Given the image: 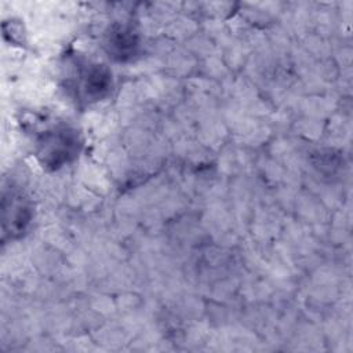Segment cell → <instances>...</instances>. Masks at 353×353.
Here are the masks:
<instances>
[{"label":"cell","mask_w":353,"mask_h":353,"mask_svg":"<svg viewBox=\"0 0 353 353\" xmlns=\"http://www.w3.org/2000/svg\"><path fill=\"white\" fill-rule=\"evenodd\" d=\"M81 77L79 85L87 101H98L103 98L112 85L110 72L99 63H88L79 73Z\"/></svg>","instance_id":"cell-2"},{"label":"cell","mask_w":353,"mask_h":353,"mask_svg":"<svg viewBox=\"0 0 353 353\" xmlns=\"http://www.w3.org/2000/svg\"><path fill=\"white\" fill-rule=\"evenodd\" d=\"M3 228L10 223V228L4 233L18 234L26 229L32 219V208L26 199L17 192H11L10 205L3 204Z\"/></svg>","instance_id":"cell-3"},{"label":"cell","mask_w":353,"mask_h":353,"mask_svg":"<svg viewBox=\"0 0 353 353\" xmlns=\"http://www.w3.org/2000/svg\"><path fill=\"white\" fill-rule=\"evenodd\" d=\"M34 145L43 167L57 170L79 154L81 143L76 130L63 123H55L37 134Z\"/></svg>","instance_id":"cell-1"},{"label":"cell","mask_w":353,"mask_h":353,"mask_svg":"<svg viewBox=\"0 0 353 353\" xmlns=\"http://www.w3.org/2000/svg\"><path fill=\"white\" fill-rule=\"evenodd\" d=\"M108 46L110 47L109 52L112 51L119 59H124L125 57H131L135 52L137 40L130 30L119 28L116 32L110 34Z\"/></svg>","instance_id":"cell-4"}]
</instances>
